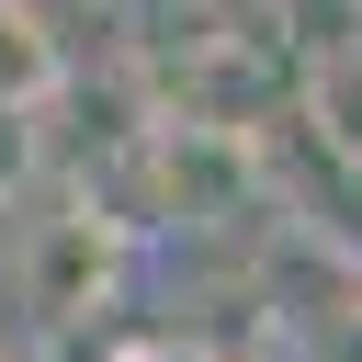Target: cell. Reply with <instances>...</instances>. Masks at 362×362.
I'll return each instance as SVG.
<instances>
[{
    "label": "cell",
    "instance_id": "6da1fadb",
    "mask_svg": "<svg viewBox=\"0 0 362 362\" xmlns=\"http://www.w3.org/2000/svg\"><path fill=\"white\" fill-rule=\"evenodd\" d=\"M328 113H339V136H362V68H351V57L328 68Z\"/></svg>",
    "mask_w": 362,
    "mask_h": 362
}]
</instances>
